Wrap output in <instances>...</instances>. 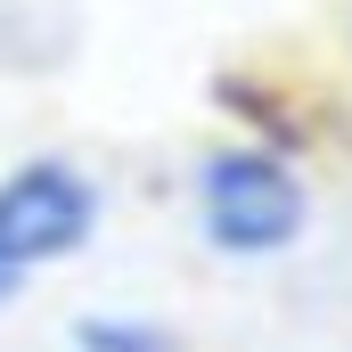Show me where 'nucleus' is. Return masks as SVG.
Masks as SVG:
<instances>
[{
	"label": "nucleus",
	"instance_id": "7ed1b4c3",
	"mask_svg": "<svg viewBox=\"0 0 352 352\" xmlns=\"http://www.w3.org/2000/svg\"><path fill=\"white\" fill-rule=\"evenodd\" d=\"M74 352H180V336L164 320H140V311H82Z\"/></svg>",
	"mask_w": 352,
	"mask_h": 352
},
{
	"label": "nucleus",
	"instance_id": "20e7f679",
	"mask_svg": "<svg viewBox=\"0 0 352 352\" xmlns=\"http://www.w3.org/2000/svg\"><path fill=\"white\" fill-rule=\"evenodd\" d=\"M16 287H25V278H16V270H0V303H8V295H16Z\"/></svg>",
	"mask_w": 352,
	"mask_h": 352
},
{
	"label": "nucleus",
	"instance_id": "f03ea898",
	"mask_svg": "<svg viewBox=\"0 0 352 352\" xmlns=\"http://www.w3.org/2000/svg\"><path fill=\"white\" fill-rule=\"evenodd\" d=\"M98 230V188L74 173L66 156H33L0 180V270H50L66 254H82Z\"/></svg>",
	"mask_w": 352,
	"mask_h": 352
},
{
	"label": "nucleus",
	"instance_id": "f257e3e1",
	"mask_svg": "<svg viewBox=\"0 0 352 352\" xmlns=\"http://www.w3.org/2000/svg\"><path fill=\"white\" fill-rule=\"evenodd\" d=\"M197 221H205V238H213L221 254L270 263V254H287V246L303 238L311 188H303V173H295L278 148L238 140V148H213V156L197 164Z\"/></svg>",
	"mask_w": 352,
	"mask_h": 352
}]
</instances>
